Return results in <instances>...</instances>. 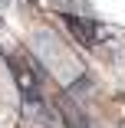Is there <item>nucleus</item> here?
Wrapping results in <instances>:
<instances>
[{
    "instance_id": "20e7f679",
    "label": "nucleus",
    "mask_w": 125,
    "mask_h": 128,
    "mask_svg": "<svg viewBox=\"0 0 125 128\" xmlns=\"http://www.w3.org/2000/svg\"><path fill=\"white\" fill-rule=\"evenodd\" d=\"M0 23H4V20H0Z\"/></svg>"
},
{
    "instance_id": "7ed1b4c3",
    "label": "nucleus",
    "mask_w": 125,
    "mask_h": 128,
    "mask_svg": "<svg viewBox=\"0 0 125 128\" xmlns=\"http://www.w3.org/2000/svg\"><path fill=\"white\" fill-rule=\"evenodd\" d=\"M0 4H7V0H0Z\"/></svg>"
},
{
    "instance_id": "f03ea898",
    "label": "nucleus",
    "mask_w": 125,
    "mask_h": 128,
    "mask_svg": "<svg viewBox=\"0 0 125 128\" xmlns=\"http://www.w3.org/2000/svg\"><path fill=\"white\" fill-rule=\"evenodd\" d=\"M59 115L69 122V128H95L92 118L82 112V105H79L72 95H63V98H59Z\"/></svg>"
},
{
    "instance_id": "f257e3e1",
    "label": "nucleus",
    "mask_w": 125,
    "mask_h": 128,
    "mask_svg": "<svg viewBox=\"0 0 125 128\" xmlns=\"http://www.w3.org/2000/svg\"><path fill=\"white\" fill-rule=\"evenodd\" d=\"M63 23H66V30H69V36L76 40L79 46L92 49V46L99 43V26H95V23H89V20L76 16V13H63Z\"/></svg>"
}]
</instances>
